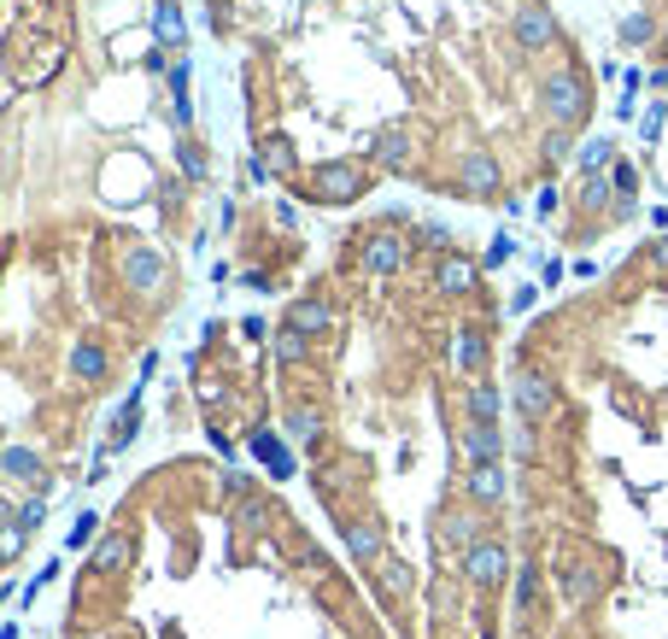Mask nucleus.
<instances>
[{
	"label": "nucleus",
	"mask_w": 668,
	"mask_h": 639,
	"mask_svg": "<svg viewBox=\"0 0 668 639\" xmlns=\"http://www.w3.org/2000/svg\"><path fill=\"white\" fill-rule=\"evenodd\" d=\"M540 106H545L551 129H575L580 118H587V82H580L575 65L551 71V77L540 82Z\"/></svg>",
	"instance_id": "obj_1"
},
{
	"label": "nucleus",
	"mask_w": 668,
	"mask_h": 639,
	"mask_svg": "<svg viewBox=\"0 0 668 639\" xmlns=\"http://www.w3.org/2000/svg\"><path fill=\"white\" fill-rule=\"evenodd\" d=\"M311 200H323V206H352V200H364V170L346 165V158L317 165L311 170Z\"/></svg>",
	"instance_id": "obj_2"
},
{
	"label": "nucleus",
	"mask_w": 668,
	"mask_h": 639,
	"mask_svg": "<svg viewBox=\"0 0 668 639\" xmlns=\"http://www.w3.org/2000/svg\"><path fill=\"white\" fill-rule=\"evenodd\" d=\"M463 580H470V587H481V592L504 587V580H511V551H504L499 540L470 546V551H463Z\"/></svg>",
	"instance_id": "obj_3"
},
{
	"label": "nucleus",
	"mask_w": 668,
	"mask_h": 639,
	"mask_svg": "<svg viewBox=\"0 0 668 639\" xmlns=\"http://www.w3.org/2000/svg\"><path fill=\"white\" fill-rule=\"evenodd\" d=\"M404 258H411V241H399L394 229H375V235L358 241V265H364V276H394Z\"/></svg>",
	"instance_id": "obj_4"
},
{
	"label": "nucleus",
	"mask_w": 668,
	"mask_h": 639,
	"mask_svg": "<svg viewBox=\"0 0 668 639\" xmlns=\"http://www.w3.org/2000/svg\"><path fill=\"white\" fill-rule=\"evenodd\" d=\"M511 399H516L522 423H545V417L557 411V387H551V375H540V370H522L516 387H511Z\"/></svg>",
	"instance_id": "obj_5"
},
{
	"label": "nucleus",
	"mask_w": 668,
	"mask_h": 639,
	"mask_svg": "<svg viewBox=\"0 0 668 639\" xmlns=\"http://www.w3.org/2000/svg\"><path fill=\"white\" fill-rule=\"evenodd\" d=\"M463 493H470L475 504H487V511H499V504L511 499V475H504V463H470Z\"/></svg>",
	"instance_id": "obj_6"
},
{
	"label": "nucleus",
	"mask_w": 668,
	"mask_h": 639,
	"mask_svg": "<svg viewBox=\"0 0 668 639\" xmlns=\"http://www.w3.org/2000/svg\"><path fill=\"white\" fill-rule=\"evenodd\" d=\"M475 282H481V265H475V258H463V253H446L440 265H434V294H446V299L475 294Z\"/></svg>",
	"instance_id": "obj_7"
},
{
	"label": "nucleus",
	"mask_w": 668,
	"mask_h": 639,
	"mask_svg": "<svg viewBox=\"0 0 668 639\" xmlns=\"http://www.w3.org/2000/svg\"><path fill=\"white\" fill-rule=\"evenodd\" d=\"M499 158H492V153H481V148H475V153H463V165H458V188H463V194H470V200H487V194H499Z\"/></svg>",
	"instance_id": "obj_8"
},
{
	"label": "nucleus",
	"mask_w": 668,
	"mask_h": 639,
	"mask_svg": "<svg viewBox=\"0 0 668 639\" xmlns=\"http://www.w3.org/2000/svg\"><path fill=\"white\" fill-rule=\"evenodd\" d=\"M516 41L528 53H545L551 41H557V18H551V7H540V0H528V7L516 12Z\"/></svg>",
	"instance_id": "obj_9"
},
{
	"label": "nucleus",
	"mask_w": 668,
	"mask_h": 639,
	"mask_svg": "<svg viewBox=\"0 0 668 639\" xmlns=\"http://www.w3.org/2000/svg\"><path fill=\"white\" fill-rule=\"evenodd\" d=\"M124 282H129V294H158V282H165V258H158L153 246H129L124 253Z\"/></svg>",
	"instance_id": "obj_10"
},
{
	"label": "nucleus",
	"mask_w": 668,
	"mask_h": 639,
	"mask_svg": "<svg viewBox=\"0 0 668 639\" xmlns=\"http://www.w3.org/2000/svg\"><path fill=\"white\" fill-rule=\"evenodd\" d=\"M370 158L382 170H404L411 165V129L404 124H387V129H375V141H370Z\"/></svg>",
	"instance_id": "obj_11"
},
{
	"label": "nucleus",
	"mask_w": 668,
	"mask_h": 639,
	"mask_svg": "<svg viewBox=\"0 0 668 639\" xmlns=\"http://www.w3.org/2000/svg\"><path fill=\"white\" fill-rule=\"evenodd\" d=\"M463 452H470V463H504V429L499 423H470L463 429Z\"/></svg>",
	"instance_id": "obj_12"
},
{
	"label": "nucleus",
	"mask_w": 668,
	"mask_h": 639,
	"mask_svg": "<svg viewBox=\"0 0 668 639\" xmlns=\"http://www.w3.org/2000/svg\"><path fill=\"white\" fill-rule=\"evenodd\" d=\"M129 558H136V534H129V528H112L106 540L94 546V575H118Z\"/></svg>",
	"instance_id": "obj_13"
},
{
	"label": "nucleus",
	"mask_w": 668,
	"mask_h": 639,
	"mask_svg": "<svg viewBox=\"0 0 668 639\" xmlns=\"http://www.w3.org/2000/svg\"><path fill=\"white\" fill-rule=\"evenodd\" d=\"M452 365L481 382V370H487V335H481V329H458V335H452Z\"/></svg>",
	"instance_id": "obj_14"
},
{
	"label": "nucleus",
	"mask_w": 668,
	"mask_h": 639,
	"mask_svg": "<svg viewBox=\"0 0 668 639\" xmlns=\"http://www.w3.org/2000/svg\"><path fill=\"white\" fill-rule=\"evenodd\" d=\"M287 329H299V335H329V329H334V305L329 299H294Z\"/></svg>",
	"instance_id": "obj_15"
},
{
	"label": "nucleus",
	"mask_w": 668,
	"mask_h": 639,
	"mask_svg": "<svg viewBox=\"0 0 668 639\" xmlns=\"http://www.w3.org/2000/svg\"><path fill=\"white\" fill-rule=\"evenodd\" d=\"M346 546H352V558H358V563H370V570L387 558L382 528H375V522H352V528H346Z\"/></svg>",
	"instance_id": "obj_16"
},
{
	"label": "nucleus",
	"mask_w": 668,
	"mask_h": 639,
	"mask_svg": "<svg viewBox=\"0 0 668 639\" xmlns=\"http://www.w3.org/2000/svg\"><path fill=\"white\" fill-rule=\"evenodd\" d=\"M153 36L165 41V48H182V41H188V18H182L177 0H158V7H153Z\"/></svg>",
	"instance_id": "obj_17"
},
{
	"label": "nucleus",
	"mask_w": 668,
	"mask_h": 639,
	"mask_svg": "<svg viewBox=\"0 0 668 639\" xmlns=\"http://www.w3.org/2000/svg\"><path fill=\"white\" fill-rule=\"evenodd\" d=\"M375 580H382V592H387V599H394V604H404V599H411V563H399V558H382V563H375Z\"/></svg>",
	"instance_id": "obj_18"
},
{
	"label": "nucleus",
	"mask_w": 668,
	"mask_h": 639,
	"mask_svg": "<svg viewBox=\"0 0 668 639\" xmlns=\"http://www.w3.org/2000/svg\"><path fill=\"white\" fill-rule=\"evenodd\" d=\"M463 405H470V423H499V411H504V394L492 382H475L470 394H463Z\"/></svg>",
	"instance_id": "obj_19"
},
{
	"label": "nucleus",
	"mask_w": 668,
	"mask_h": 639,
	"mask_svg": "<svg viewBox=\"0 0 668 639\" xmlns=\"http://www.w3.org/2000/svg\"><path fill=\"white\" fill-rule=\"evenodd\" d=\"M282 429L294 434V440H305L311 446L317 434H323V411H317V405H287V417H282Z\"/></svg>",
	"instance_id": "obj_20"
},
{
	"label": "nucleus",
	"mask_w": 668,
	"mask_h": 639,
	"mask_svg": "<svg viewBox=\"0 0 668 639\" xmlns=\"http://www.w3.org/2000/svg\"><path fill=\"white\" fill-rule=\"evenodd\" d=\"M440 540H446V546H463V551L481 546V540H487V534H481V516H470V511H463V516H446V522H440Z\"/></svg>",
	"instance_id": "obj_21"
},
{
	"label": "nucleus",
	"mask_w": 668,
	"mask_h": 639,
	"mask_svg": "<svg viewBox=\"0 0 668 639\" xmlns=\"http://www.w3.org/2000/svg\"><path fill=\"white\" fill-rule=\"evenodd\" d=\"M70 370H77L82 382H100V375H106V346H100V341H77V346H70Z\"/></svg>",
	"instance_id": "obj_22"
},
{
	"label": "nucleus",
	"mask_w": 668,
	"mask_h": 639,
	"mask_svg": "<svg viewBox=\"0 0 668 639\" xmlns=\"http://www.w3.org/2000/svg\"><path fill=\"white\" fill-rule=\"evenodd\" d=\"M563 599H569V604L599 599V575H592L587 563H569V570H563Z\"/></svg>",
	"instance_id": "obj_23"
},
{
	"label": "nucleus",
	"mask_w": 668,
	"mask_h": 639,
	"mask_svg": "<svg viewBox=\"0 0 668 639\" xmlns=\"http://www.w3.org/2000/svg\"><path fill=\"white\" fill-rule=\"evenodd\" d=\"M258 153H265V158L253 165V177H287V170H294V153H287V141H282V136H270Z\"/></svg>",
	"instance_id": "obj_24"
},
{
	"label": "nucleus",
	"mask_w": 668,
	"mask_h": 639,
	"mask_svg": "<svg viewBox=\"0 0 668 639\" xmlns=\"http://www.w3.org/2000/svg\"><path fill=\"white\" fill-rule=\"evenodd\" d=\"M253 452L270 463V475H282V482H287V475H294V458H287V446L275 440L270 429H265V434H253Z\"/></svg>",
	"instance_id": "obj_25"
},
{
	"label": "nucleus",
	"mask_w": 668,
	"mask_h": 639,
	"mask_svg": "<svg viewBox=\"0 0 668 639\" xmlns=\"http://www.w3.org/2000/svg\"><path fill=\"white\" fill-rule=\"evenodd\" d=\"M270 353H275V365H305V358H311V335H299V329H282V335L270 341Z\"/></svg>",
	"instance_id": "obj_26"
},
{
	"label": "nucleus",
	"mask_w": 668,
	"mask_h": 639,
	"mask_svg": "<svg viewBox=\"0 0 668 639\" xmlns=\"http://www.w3.org/2000/svg\"><path fill=\"white\" fill-rule=\"evenodd\" d=\"M540 587H545V580H540V563H522V570H516V610H534V604H540Z\"/></svg>",
	"instance_id": "obj_27"
},
{
	"label": "nucleus",
	"mask_w": 668,
	"mask_h": 639,
	"mask_svg": "<svg viewBox=\"0 0 668 639\" xmlns=\"http://www.w3.org/2000/svg\"><path fill=\"white\" fill-rule=\"evenodd\" d=\"M136 429H141V411H136V399L118 411V423H112V452H124L129 440H136Z\"/></svg>",
	"instance_id": "obj_28"
},
{
	"label": "nucleus",
	"mask_w": 668,
	"mask_h": 639,
	"mask_svg": "<svg viewBox=\"0 0 668 639\" xmlns=\"http://www.w3.org/2000/svg\"><path fill=\"white\" fill-rule=\"evenodd\" d=\"M651 36H657L651 12H628V18H621V41H651Z\"/></svg>",
	"instance_id": "obj_29"
},
{
	"label": "nucleus",
	"mask_w": 668,
	"mask_h": 639,
	"mask_svg": "<svg viewBox=\"0 0 668 639\" xmlns=\"http://www.w3.org/2000/svg\"><path fill=\"white\" fill-rule=\"evenodd\" d=\"M0 470H12V475H41V463H36V452H24V446H7V452H0Z\"/></svg>",
	"instance_id": "obj_30"
},
{
	"label": "nucleus",
	"mask_w": 668,
	"mask_h": 639,
	"mask_svg": "<svg viewBox=\"0 0 668 639\" xmlns=\"http://www.w3.org/2000/svg\"><path fill=\"white\" fill-rule=\"evenodd\" d=\"M609 153H616V148H609V141L599 136V141H587V148H580V165H587V170H592V177H599V170L609 165Z\"/></svg>",
	"instance_id": "obj_31"
},
{
	"label": "nucleus",
	"mask_w": 668,
	"mask_h": 639,
	"mask_svg": "<svg viewBox=\"0 0 668 639\" xmlns=\"http://www.w3.org/2000/svg\"><path fill=\"white\" fill-rule=\"evenodd\" d=\"M609 188H616V177H587V188H580V206H592V212H599L604 200H609Z\"/></svg>",
	"instance_id": "obj_32"
},
{
	"label": "nucleus",
	"mask_w": 668,
	"mask_h": 639,
	"mask_svg": "<svg viewBox=\"0 0 668 639\" xmlns=\"http://www.w3.org/2000/svg\"><path fill=\"white\" fill-rule=\"evenodd\" d=\"M235 522H241V528H246V534H258V528H265V522H270V504H265V499H246Z\"/></svg>",
	"instance_id": "obj_33"
},
{
	"label": "nucleus",
	"mask_w": 668,
	"mask_h": 639,
	"mask_svg": "<svg viewBox=\"0 0 668 639\" xmlns=\"http://www.w3.org/2000/svg\"><path fill=\"white\" fill-rule=\"evenodd\" d=\"M24 540H30V534H24L18 522H12V528H0V563H12V558H18Z\"/></svg>",
	"instance_id": "obj_34"
},
{
	"label": "nucleus",
	"mask_w": 668,
	"mask_h": 639,
	"mask_svg": "<svg viewBox=\"0 0 668 639\" xmlns=\"http://www.w3.org/2000/svg\"><path fill=\"white\" fill-rule=\"evenodd\" d=\"M569 148H575V129H551V136H545V158H551V165L569 158Z\"/></svg>",
	"instance_id": "obj_35"
},
{
	"label": "nucleus",
	"mask_w": 668,
	"mask_h": 639,
	"mask_svg": "<svg viewBox=\"0 0 668 639\" xmlns=\"http://www.w3.org/2000/svg\"><path fill=\"white\" fill-rule=\"evenodd\" d=\"M18 528H24V534H36V528H41V499H36V504H24V511H18Z\"/></svg>",
	"instance_id": "obj_36"
},
{
	"label": "nucleus",
	"mask_w": 668,
	"mask_h": 639,
	"mask_svg": "<svg viewBox=\"0 0 668 639\" xmlns=\"http://www.w3.org/2000/svg\"><path fill=\"white\" fill-rule=\"evenodd\" d=\"M94 528H100V522H94L89 511H82V516H77V534H70V546H82V540H94Z\"/></svg>",
	"instance_id": "obj_37"
},
{
	"label": "nucleus",
	"mask_w": 668,
	"mask_h": 639,
	"mask_svg": "<svg viewBox=\"0 0 668 639\" xmlns=\"http://www.w3.org/2000/svg\"><path fill=\"white\" fill-rule=\"evenodd\" d=\"M651 265H657V270H668V241H657V246H651Z\"/></svg>",
	"instance_id": "obj_38"
},
{
	"label": "nucleus",
	"mask_w": 668,
	"mask_h": 639,
	"mask_svg": "<svg viewBox=\"0 0 668 639\" xmlns=\"http://www.w3.org/2000/svg\"><path fill=\"white\" fill-rule=\"evenodd\" d=\"M12 522H18V511H12L7 499H0V528H12Z\"/></svg>",
	"instance_id": "obj_39"
},
{
	"label": "nucleus",
	"mask_w": 668,
	"mask_h": 639,
	"mask_svg": "<svg viewBox=\"0 0 668 639\" xmlns=\"http://www.w3.org/2000/svg\"><path fill=\"white\" fill-rule=\"evenodd\" d=\"M663 48H668V30H663Z\"/></svg>",
	"instance_id": "obj_40"
}]
</instances>
